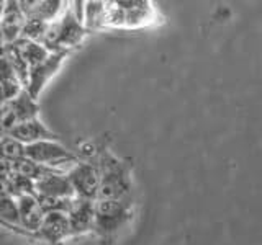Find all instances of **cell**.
I'll return each instance as SVG.
<instances>
[{"mask_svg": "<svg viewBox=\"0 0 262 245\" xmlns=\"http://www.w3.org/2000/svg\"><path fill=\"white\" fill-rule=\"evenodd\" d=\"M35 196L43 198H56V200H72L76 198L71 182L66 177V172L57 170L54 174L45 175L43 178L36 180L35 183Z\"/></svg>", "mask_w": 262, "mask_h": 245, "instance_id": "8", "label": "cell"}, {"mask_svg": "<svg viewBox=\"0 0 262 245\" xmlns=\"http://www.w3.org/2000/svg\"><path fill=\"white\" fill-rule=\"evenodd\" d=\"M0 87H2L7 100H12L23 90L20 80L16 77V74L5 57V54L0 57Z\"/></svg>", "mask_w": 262, "mask_h": 245, "instance_id": "15", "label": "cell"}, {"mask_svg": "<svg viewBox=\"0 0 262 245\" xmlns=\"http://www.w3.org/2000/svg\"><path fill=\"white\" fill-rule=\"evenodd\" d=\"M76 198L82 200H97L98 185H100V167L87 162H77L74 168L66 174Z\"/></svg>", "mask_w": 262, "mask_h": 245, "instance_id": "5", "label": "cell"}, {"mask_svg": "<svg viewBox=\"0 0 262 245\" xmlns=\"http://www.w3.org/2000/svg\"><path fill=\"white\" fill-rule=\"evenodd\" d=\"M149 18H154V12L149 2L141 0V4L138 7L131 8V10L125 12V27H143L147 23Z\"/></svg>", "mask_w": 262, "mask_h": 245, "instance_id": "20", "label": "cell"}, {"mask_svg": "<svg viewBox=\"0 0 262 245\" xmlns=\"http://www.w3.org/2000/svg\"><path fill=\"white\" fill-rule=\"evenodd\" d=\"M25 18H41L45 21H54L66 7V2L59 0H20L18 2Z\"/></svg>", "mask_w": 262, "mask_h": 245, "instance_id": "14", "label": "cell"}, {"mask_svg": "<svg viewBox=\"0 0 262 245\" xmlns=\"http://www.w3.org/2000/svg\"><path fill=\"white\" fill-rule=\"evenodd\" d=\"M25 23V15L18 5V0H7L4 7V13L0 16V31H2L4 44L16 43L21 36Z\"/></svg>", "mask_w": 262, "mask_h": 245, "instance_id": "12", "label": "cell"}, {"mask_svg": "<svg viewBox=\"0 0 262 245\" xmlns=\"http://www.w3.org/2000/svg\"><path fill=\"white\" fill-rule=\"evenodd\" d=\"M131 200H95L94 231L102 237L117 234L131 219Z\"/></svg>", "mask_w": 262, "mask_h": 245, "instance_id": "1", "label": "cell"}, {"mask_svg": "<svg viewBox=\"0 0 262 245\" xmlns=\"http://www.w3.org/2000/svg\"><path fill=\"white\" fill-rule=\"evenodd\" d=\"M4 7H5V0H0V16L4 13Z\"/></svg>", "mask_w": 262, "mask_h": 245, "instance_id": "27", "label": "cell"}, {"mask_svg": "<svg viewBox=\"0 0 262 245\" xmlns=\"http://www.w3.org/2000/svg\"><path fill=\"white\" fill-rule=\"evenodd\" d=\"M0 226H2V227H5V226H4V223H2V220H0Z\"/></svg>", "mask_w": 262, "mask_h": 245, "instance_id": "29", "label": "cell"}, {"mask_svg": "<svg viewBox=\"0 0 262 245\" xmlns=\"http://www.w3.org/2000/svg\"><path fill=\"white\" fill-rule=\"evenodd\" d=\"M0 137H2V134H0Z\"/></svg>", "mask_w": 262, "mask_h": 245, "instance_id": "30", "label": "cell"}, {"mask_svg": "<svg viewBox=\"0 0 262 245\" xmlns=\"http://www.w3.org/2000/svg\"><path fill=\"white\" fill-rule=\"evenodd\" d=\"M49 21H45L41 18H25L23 23V30H21V36L20 39H28V41H35V43H41L45 33L48 30Z\"/></svg>", "mask_w": 262, "mask_h": 245, "instance_id": "21", "label": "cell"}, {"mask_svg": "<svg viewBox=\"0 0 262 245\" xmlns=\"http://www.w3.org/2000/svg\"><path fill=\"white\" fill-rule=\"evenodd\" d=\"M66 216H68L71 237L94 231V201L72 198Z\"/></svg>", "mask_w": 262, "mask_h": 245, "instance_id": "9", "label": "cell"}, {"mask_svg": "<svg viewBox=\"0 0 262 245\" xmlns=\"http://www.w3.org/2000/svg\"><path fill=\"white\" fill-rule=\"evenodd\" d=\"M0 46H5L4 44V39H2V31H0Z\"/></svg>", "mask_w": 262, "mask_h": 245, "instance_id": "28", "label": "cell"}, {"mask_svg": "<svg viewBox=\"0 0 262 245\" xmlns=\"http://www.w3.org/2000/svg\"><path fill=\"white\" fill-rule=\"evenodd\" d=\"M57 172L56 167H46V165H41V163H36L30 159H21V160H16L13 162V175H18V177H23L27 180H31L33 183L36 182V180L43 178L45 175H49V174H54Z\"/></svg>", "mask_w": 262, "mask_h": 245, "instance_id": "16", "label": "cell"}, {"mask_svg": "<svg viewBox=\"0 0 262 245\" xmlns=\"http://www.w3.org/2000/svg\"><path fill=\"white\" fill-rule=\"evenodd\" d=\"M2 198H13L10 178H5V177H0V200Z\"/></svg>", "mask_w": 262, "mask_h": 245, "instance_id": "24", "label": "cell"}, {"mask_svg": "<svg viewBox=\"0 0 262 245\" xmlns=\"http://www.w3.org/2000/svg\"><path fill=\"white\" fill-rule=\"evenodd\" d=\"M54 23H56V35H57V49L59 51L71 53V49L79 46L87 35L84 24L74 18L68 4H66L62 13L54 20Z\"/></svg>", "mask_w": 262, "mask_h": 245, "instance_id": "7", "label": "cell"}, {"mask_svg": "<svg viewBox=\"0 0 262 245\" xmlns=\"http://www.w3.org/2000/svg\"><path fill=\"white\" fill-rule=\"evenodd\" d=\"M0 220H2L5 229H8V231H13L21 235H28L20 226V212L15 198L0 200Z\"/></svg>", "mask_w": 262, "mask_h": 245, "instance_id": "17", "label": "cell"}, {"mask_svg": "<svg viewBox=\"0 0 262 245\" xmlns=\"http://www.w3.org/2000/svg\"><path fill=\"white\" fill-rule=\"evenodd\" d=\"M105 24L125 27V10H121L115 2H105Z\"/></svg>", "mask_w": 262, "mask_h": 245, "instance_id": "23", "label": "cell"}, {"mask_svg": "<svg viewBox=\"0 0 262 245\" xmlns=\"http://www.w3.org/2000/svg\"><path fill=\"white\" fill-rule=\"evenodd\" d=\"M84 24L85 31L105 27V2H84Z\"/></svg>", "mask_w": 262, "mask_h": 245, "instance_id": "18", "label": "cell"}, {"mask_svg": "<svg viewBox=\"0 0 262 245\" xmlns=\"http://www.w3.org/2000/svg\"><path fill=\"white\" fill-rule=\"evenodd\" d=\"M35 235L51 245H61L68 237H71L68 216L64 212H48Z\"/></svg>", "mask_w": 262, "mask_h": 245, "instance_id": "11", "label": "cell"}, {"mask_svg": "<svg viewBox=\"0 0 262 245\" xmlns=\"http://www.w3.org/2000/svg\"><path fill=\"white\" fill-rule=\"evenodd\" d=\"M0 157L10 162L25 159V144L10 136H2L0 137Z\"/></svg>", "mask_w": 262, "mask_h": 245, "instance_id": "22", "label": "cell"}, {"mask_svg": "<svg viewBox=\"0 0 262 245\" xmlns=\"http://www.w3.org/2000/svg\"><path fill=\"white\" fill-rule=\"evenodd\" d=\"M13 175V162L0 157V177L10 178Z\"/></svg>", "mask_w": 262, "mask_h": 245, "instance_id": "25", "label": "cell"}, {"mask_svg": "<svg viewBox=\"0 0 262 245\" xmlns=\"http://www.w3.org/2000/svg\"><path fill=\"white\" fill-rule=\"evenodd\" d=\"M25 157L46 167H54L64 162H77V155L59 141H39L25 145Z\"/></svg>", "mask_w": 262, "mask_h": 245, "instance_id": "6", "label": "cell"}, {"mask_svg": "<svg viewBox=\"0 0 262 245\" xmlns=\"http://www.w3.org/2000/svg\"><path fill=\"white\" fill-rule=\"evenodd\" d=\"M5 102H7V96H5V93H4L2 87H0V106H2V105H4Z\"/></svg>", "mask_w": 262, "mask_h": 245, "instance_id": "26", "label": "cell"}, {"mask_svg": "<svg viewBox=\"0 0 262 245\" xmlns=\"http://www.w3.org/2000/svg\"><path fill=\"white\" fill-rule=\"evenodd\" d=\"M15 44H16V47H18V51L25 59V62L28 64V69L33 67V65L39 64L41 61H45L49 54L43 46H41L39 43H35V41L18 39Z\"/></svg>", "mask_w": 262, "mask_h": 245, "instance_id": "19", "label": "cell"}, {"mask_svg": "<svg viewBox=\"0 0 262 245\" xmlns=\"http://www.w3.org/2000/svg\"><path fill=\"white\" fill-rule=\"evenodd\" d=\"M69 56V53L59 51V53H49L45 61H41L39 64L33 65L28 69V80L25 85V92H27L31 98L39 96V93L43 92L45 87L48 85V82L54 77L57 70L61 69L62 62L66 61V57Z\"/></svg>", "mask_w": 262, "mask_h": 245, "instance_id": "4", "label": "cell"}, {"mask_svg": "<svg viewBox=\"0 0 262 245\" xmlns=\"http://www.w3.org/2000/svg\"><path fill=\"white\" fill-rule=\"evenodd\" d=\"M7 136H10L21 144L28 145L39 141H59V136L53 133L39 118H33L16 125Z\"/></svg>", "mask_w": 262, "mask_h": 245, "instance_id": "10", "label": "cell"}, {"mask_svg": "<svg viewBox=\"0 0 262 245\" xmlns=\"http://www.w3.org/2000/svg\"><path fill=\"white\" fill-rule=\"evenodd\" d=\"M15 200H16V204H18L21 229L28 235H35L41 226V220L45 217V212L39 208L36 196L35 194H23Z\"/></svg>", "mask_w": 262, "mask_h": 245, "instance_id": "13", "label": "cell"}, {"mask_svg": "<svg viewBox=\"0 0 262 245\" xmlns=\"http://www.w3.org/2000/svg\"><path fill=\"white\" fill-rule=\"evenodd\" d=\"M131 182L128 170L120 162H112L100 168V185L97 200H123L129 198Z\"/></svg>", "mask_w": 262, "mask_h": 245, "instance_id": "3", "label": "cell"}, {"mask_svg": "<svg viewBox=\"0 0 262 245\" xmlns=\"http://www.w3.org/2000/svg\"><path fill=\"white\" fill-rule=\"evenodd\" d=\"M39 105L25 90L12 100H7L0 106V134L7 136L10 131L23 121L38 118Z\"/></svg>", "mask_w": 262, "mask_h": 245, "instance_id": "2", "label": "cell"}]
</instances>
